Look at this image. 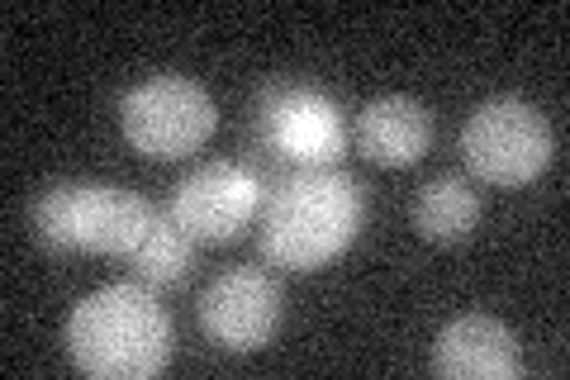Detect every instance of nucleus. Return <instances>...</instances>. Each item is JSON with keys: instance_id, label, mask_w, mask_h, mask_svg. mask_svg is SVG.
Segmentation results:
<instances>
[{"instance_id": "1", "label": "nucleus", "mask_w": 570, "mask_h": 380, "mask_svg": "<svg viewBox=\"0 0 570 380\" xmlns=\"http://www.w3.org/2000/svg\"><path fill=\"white\" fill-rule=\"evenodd\" d=\"M171 319L148 285H105L67 319V352L96 380H148L171 361Z\"/></svg>"}, {"instance_id": "2", "label": "nucleus", "mask_w": 570, "mask_h": 380, "mask_svg": "<svg viewBox=\"0 0 570 380\" xmlns=\"http://www.w3.org/2000/svg\"><path fill=\"white\" fill-rule=\"evenodd\" d=\"M362 186L337 167H299L266 205L262 252L285 271H318L362 228Z\"/></svg>"}, {"instance_id": "3", "label": "nucleus", "mask_w": 570, "mask_h": 380, "mask_svg": "<svg viewBox=\"0 0 570 380\" xmlns=\"http://www.w3.org/2000/svg\"><path fill=\"white\" fill-rule=\"evenodd\" d=\"M157 210L134 191L91 186V181H62L39 201V238L62 252H105V257H134L153 233Z\"/></svg>"}, {"instance_id": "4", "label": "nucleus", "mask_w": 570, "mask_h": 380, "mask_svg": "<svg viewBox=\"0 0 570 380\" xmlns=\"http://www.w3.org/2000/svg\"><path fill=\"white\" fill-rule=\"evenodd\" d=\"M219 110H214L209 90L190 77H153L134 86L119 100V129L129 138V148L153 157V162H176L200 153Z\"/></svg>"}, {"instance_id": "5", "label": "nucleus", "mask_w": 570, "mask_h": 380, "mask_svg": "<svg viewBox=\"0 0 570 380\" xmlns=\"http://www.w3.org/2000/svg\"><path fill=\"white\" fill-rule=\"evenodd\" d=\"M551 124L519 96L485 100L461 129V157L490 186H528L551 167Z\"/></svg>"}, {"instance_id": "6", "label": "nucleus", "mask_w": 570, "mask_h": 380, "mask_svg": "<svg viewBox=\"0 0 570 380\" xmlns=\"http://www.w3.org/2000/svg\"><path fill=\"white\" fill-rule=\"evenodd\" d=\"M262 210V181L243 162H209L171 191V220L200 243H234Z\"/></svg>"}, {"instance_id": "7", "label": "nucleus", "mask_w": 570, "mask_h": 380, "mask_svg": "<svg viewBox=\"0 0 570 380\" xmlns=\"http://www.w3.org/2000/svg\"><path fill=\"white\" fill-rule=\"evenodd\" d=\"M200 329L228 352H257L281 329V291L257 266H234L200 295Z\"/></svg>"}, {"instance_id": "8", "label": "nucleus", "mask_w": 570, "mask_h": 380, "mask_svg": "<svg viewBox=\"0 0 570 380\" xmlns=\"http://www.w3.org/2000/svg\"><path fill=\"white\" fill-rule=\"evenodd\" d=\"M266 138L295 167H337L343 157V115L318 90H281L266 100Z\"/></svg>"}, {"instance_id": "9", "label": "nucleus", "mask_w": 570, "mask_h": 380, "mask_svg": "<svg viewBox=\"0 0 570 380\" xmlns=\"http://www.w3.org/2000/svg\"><path fill=\"white\" fill-rule=\"evenodd\" d=\"M433 371L442 380H519L523 348L490 314H461L433 342Z\"/></svg>"}, {"instance_id": "10", "label": "nucleus", "mask_w": 570, "mask_h": 380, "mask_svg": "<svg viewBox=\"0 0 570 380\" xmlns=\"http://www.w3.org/2000/svg\"><path fill=\"white\" fill-rule=\"evenodd\" d=\"M433 143V119L419 100L381 96L362 110V153L376 167H414Z\"/></svg>"}, {"instance_id": "11", "label": "nucleus", "mask_w": 570, "mask_h": 380, "mask_svg": "<svg viewBox=\"0 0 570 380\" xmlns=\"http://www.w3.org/2000/svg\"><path fill=\"white\" fill-rule=\"evenodd\" d=\"M480 220V195L471 181L461 176H438L428 181L414 201V228L423 233L428 243H456L466 238Z\"/></svg>"}, {"instance_id": "12", "label": "nucleus", "mask_w": 570, "mask_h": 380, "mask_svg": "<svg viewBox=\"0 0 570 380\" xmlns=\"http://www.w3.org/2000/svg\"><path fill=\"white\" fill-rule=\"evenodd\" d=\"M190 257H195V238L171 220V214H157L153 233L142 238V247L134 252V276L142 285H181L190 276Z\"/></svg>"}]
</instances>
